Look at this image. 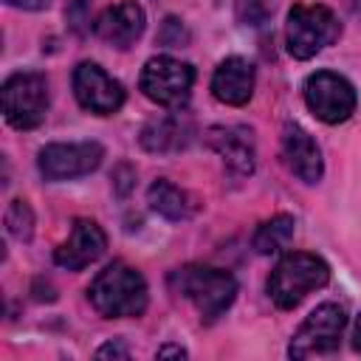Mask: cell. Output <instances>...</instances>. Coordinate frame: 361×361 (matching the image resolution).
I'll use <instances>...</instances> for the list:
<instances>
[{
    "instance_id": "obj_1",
    "label": "cell",
    "mask_w": 361,
    "mask_h": 361,
    "mask_svg": "<svg viewBox=\"0 0 361 361\" xmlns=\"http://www.w3.org/2000/svg\"><path fill=\"white\" fill-rule=\"evenodd\" d=\"M166 285L175 296L192 302L206 324L220 319L237 296V279L228 271L212 268V265H197V262L169 271Z\"/></svg>"
},
{
    "instance_id": "obj_2",
    "label": "cell",
    "mask_w": 361,
    "mask_h": 361,
    "mask_svg": "<svg viewBox=\"0 0 361 361\" xmlns=\"http://www.w3.org/2000/svg\"><path fill=\"white\" fill-rule=\"evenodd\" d=\"M87 299L104 319L141 316L147 307V282L141 271L130 268L127 262H110L90 282Z\"/></svg>"
},
{
    "instance_id": "obj_3",
    "label": "cell",
    "mask_w": 361,
    "mask_h": 361,
    "mask_svg": "<svg viewBox=\"0 0 361 361\" xmlns=\"http://www.w3.org/2000/svg\"><path fill=\"white\" fill-rule=\"evenodd\" d=\"M330 282V265L307 251L285 254L268 276V296L279 310L296 307L310 290H319Z\"/></svg>"
},
{
    "instance_id": "obj_4",
    "label": "cell",
    "mask_w": 361,
    "mask_h": 361,
    "mask_svg": "<svg viewBox=\"0 0 361 361\" xmlns=\"http://www.w3.org/2000/svg\"><path fill=\"white\" fill-rule=\"evenodd\" d=\"M341 34V23L338 17L327 8V6H302L296 3L288 11V23H285V42H288V54L293 59H310L316 56L322 48L333 45Z\"/></svg>"
},
{
    "instance_id": "obj_5",
    "label": "cell",
    "mask_w": 361,
    "mask_h": 361,
    "mask_svg": "<svg viewBox=\"0 0 361 361\" xmlns=\"http://www.w3.org/2000/svg\"><path fill=\"white\" fill-rule=\"evenodd\" d=\"M48 113V82L37 71H20L3 82V116L14 130H34Z\"/></svg>"
},
{
    "instance_id": "obj_6",
    "label": "cell",
    "mask_w": 361,
    "mask_h": 361,
    "mask_svg": "<svg viewBox=\"0 0 361 361\" xmlns=\"http://www.w3.org/2000/svg\"><path fill=\"white\" fill-rule=\"evenodd\" d=\"M144 96L161 107L178 110L189 102L192 85H195V68L189 62H180L175 56H152L147 59L141 79H138Z\"/></svg>"
},
{
    "instance_id": "obj_7",
    "label": "cell",
    "mask_w": 361,
    "mask_h": 361,
    "mask_svg": "<svg viewBox=\"0 0 361 361\" xmlns=\"http://www.w3.org/2000/svg\"><path fill=\"white\" fill-rule=\"evenodd\" d=\"M344 324H347V316L338 305H333V302L319 305L316 310H310V316L293 333L288 355L290 358H313V355L336 353L338 344H341Z\"/></svg>"
},
{
    "instance_id": "obj_8",
    "label": "cell",
    "mask_w": 361,
    "mask_h": 361,
    "mask_svg": "<svg viewBox=\"0 0 361 361\" xmlns=\"http://www.w3.org/2000/svg\"><path fill=\"white\" fill-rule=\"evenodd\" d=\"M355 87L336 71H316L305 79V104L324 124H341L355 110Z\"/></svg>"
},
{
    "instance_id": "obj_9",
    "label": "cell",
    "mask_w": 361,
    "mask_h": 361,
    "mask_svg": "<svg viewBox=\"0 0 361 361\" xmlns=\"http://www.w3.org/2000/svg\"><path fill=\"white\" fill-rule=\"evenodd\" d=\"M104 158L99 141H73V144H45L37 155V166L45 180H71L90 175Z\"/></svg>"
},
{
    "instance_id": "obj_10",
    "label": "cell",
    "mask_w": 361,
    "mask_h": 361,
    "mask_svg": "<svg viewBox=\"0 0 361 361\" xmlns=\"http://www.w3.org/2000/svg\"><path fill=\"white\" fill-rule=\"evenodd\" d=\"M73 96L85 110L96 116H110L124 104L121 82L96 62H79L73 68Z\"/></svg>"
},
{
    "instance_id": "obj_11",
    "label": "cell",
    "mask_w": 361,
    "mask_h": 361,
    "mask_svg": "<svg viewBox=\"0 0 361 361\" xmlns=\"http://www.w3.org/2000/svg\"><path fill=\"white\" fill-rule=\"evenodd\" d=\"M107 248V237L96 220L76 217L71 226L68 240L54 251V262L68 271H82L90 262H96Z\"/></svg>"
},
{
    "instance_id": "obj_12",
    "label": "cell",
    "mask_w": 361,
    "mask_h": 361,
    "mask_svg": "<svg viewBox=\"0 0 361 361\" xmlns=\"http://www.w3.org/2000/svg\"><path fill=\"white\" fill-rule=\"evenodd\" d=\"M206 144L223 158V164L240 175H251L257 166V144L251 127L214 124L206 130Z\"/></svg>"
},
{
    "instance_id": "obj_13",
    "label": "cell",
    "mask_w": 361,
    "mask_h": 361,
    "mask_svg": "<svg viewBox=\"0 0 361 361\" xmlns=\"http://www.w3.org/2000/svg\"><path fill=\"white\" fill-rule=\"evenodd\" d=\"M147 17L144 8L135 0H121L116 6H107L99 17H96V37L104 39L113 48H130L141 34H144Z\"/></svg>"
},
{
    "instance_id": "obj_14",
    "label": "cell",
    "mask_w": 361,
    "mask_h": 361,
    "mask_svg": "<svg viewBox=\"0 0 361 361\" xmlns=\"http://www.w3.org/2000/svg\"><path fill=\"white\" fill-rule=\"evenodd\" d=\"M282 155L290 166V172L305 180V183H319L324 175V164H322V152L313 141V135L307 130H302L299 124H285L282 130Z\"/></svg>"
},
{
    "instance_id": "obj_15",
    "label": "cell",
    "mask_w": 361,
    "mask_h": 361,
    "mask_svg": "<svg viewBox=\"0 0 361 361\" xmlns=\"http://www.w3.org/2000/svg\"><path fill=\"white\" fill-rule=\"evenodd\" d=\"M212 93L217 102L243 107L254 93V65L243 56H226L212 76Z\"/></svg>"
},
{
    "instance_id": "obj_16",
    "label": "cell",
    "mask_w": 361,
    "mask_h": 361,
    "mask_svg": "<svg viewBox=\"0 0 361 361\" xmlns=\"http://www.w3.org/2000/svg\"><path fill=\"white\" fill-rule=\"evenodd\" d=\"M189 121L180 116H161L144 124L141 130V147L147 152H178L189 144Z\"/></svg>"
},
{
    "instance_id": "obj_17",
    "label": "cell",
    "mask_w": 361,
    "mask_h": 361,
    "mask_svg": "<svg viewBox=\"0 0 361 361\" xmlns=\"http://www.w3.org/2000/svg\"><path fill=\"white\" fill-rule=\"evenodd\" d=\"M147 203H149L152 212H158L161 217L175 220V223H178V220H189V217L195 214V197H192L186 189H180V186H175L172 180H166V178H158V180L149 186Z\"/></svg>"
},
{
    "instance_id": "obj_18",
    "label": "cell",
    "mask_w": 361,
    "mask_h": 361,
    "mask_svg": "<svg viewBox=\"0 0 361 361\" xmlns=\"http://www.w3.org/2000/svg\"><path fill=\"white\" fill-rule=\"evenodd\" d=\"M293 226H296V223H293L290 214H276V217L259 223V228L254 231V240H251L254 251L262 254V257L282 251V248L293 240Z\"/></svg>"
},
{
    "instance_id": "obj_19",
    "label": "cell",
    "mask_w": 361,
    "mask_h": 361,
    "mask_svg": "<svg viewBox=\"0 0 361 361\" xmlns=\"http://www.w3.org/2000/svg\"><path fill=\"white\" fill-rule=\"evenodd\" d=\"M6 228L20 243L31 240V234H34V212H31V206L25 200L17 197V200L8 203V209H6Z\"/></svg>"
},
{
    "instance_id": "obj_20",
    "label": "cell",
    "mask_w": 361,
    "mask_h": 361,
    "mask_svg": "<svg viewBox=\"0 0 361 361\" xmlns=\"http://www.w3.org/2000/svg\"><path fill=\"white\" fill-rule=\"evenodd\" d=\"M276 8V0H234V14H237V23L243 25H251V28H259L271 20Z\"/></svg>"
},
{
    "instance_id": "obj_21",
    "label": "cell",
    "mask_w": 361,
    "mask_h": 361,
    "mask_svg": "<svg viewBox=\"0 0 361 361\" xmlns=\"http://www.w3.org/2000/svg\"><path fill=\"white\" fill-rule=\"evenodd\" d=\"M158 42L161 45H186L189 42V31L183 28V23L178 20V17H166L164 23H161V28H158Z\"/></svg>"
},
{
    "instance_id": "obj_22",
    "label": "cell",
    "mask_w": 361,
    "mask_h": 361,
    "mask_svg": "<svg viewBox=\"0 0 361 361\" xmlns=\"http://www.w3.org/2000/svg\"><path fill=\"white\" fill-rule=\"evenodd\" d=\"M96 355H99V358H130V350H127L121 341H110V344L99 347Z\"/></svg>"
},
{
    "instance_id": "obj_23",
    "label": "cell",
    "mask_w": 361,
    "mask_h": 361,
    "mask_svg": "<svg viewBox=\"0 0 361 361\" xmlns=\"http://www.w3.org/2000/svg\"><path fill=\"white\" fill-rule=\"evenodd\" d=\"M6 3L14 8H25V11H39V8L51 6V0H6Z\"/></svg>"
},
{
    "instance_id": "obj_24",
    "label": "cell",
    "mask_w": 361,
    "mask_h": 361,
    "mask_svg": "<svg viewBox=\"0 0 361 361\" xmlns=\"http://www.w3.org/2000/svg\"><path fill=\"white\" fill-rule=\"evenodd\" d=\"M166 355H175V358H186V350L178 347V344H166V347H158V358H166Z\"/></svg>"
},
{
    "instance_id": "obj_25",
    "label": "cell",
    "mask_w": 361,
    "mask_h": 361,
    "mask_svg": "<svg viewBox=\"0 0 361 361\" xmlns=\"http://www.w3.org/2000/svg\"><path fill=\"white\" fill-rule=\"evenodd\" d=\"M353 350L361 353V316L355 319V327H353Z\"/></svg>"
}]
</instances>
